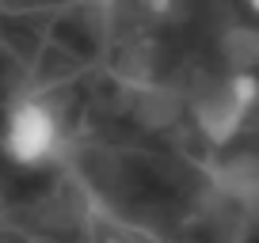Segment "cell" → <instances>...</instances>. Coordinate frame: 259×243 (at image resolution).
<instances>
[{"mask_svg": "<svg viewBox=\"0 0 259 243\" xmlns=\"http://www.w3.org/2000/svg\"><path fill=\"white\" fill-rule=\"evenodd\" d=\"M57 145H61V126H57L54 110L38 99H23L8 110L4 130H0V152L16 167H42L54 160Z\"/></svg>", "mask_w": 259, "mask_h": 243, "instance_id": "cell-1", "label": "cell"}, {"mask_svg": "<svg viewBox=\"0 0 259 243\" xmlns=\"http://www.w3.org/2000/svg\"><path fill=\"white\" fill-rule=\"evenodd\" d=\"M255 103H259V76L248 73V69H240V73H233L218 91L198 99L194 122H198V130H202V137L210 141V145H229V141L240 133L244 118H248V110Z\"/></svg>", "mask_w": 259, "mask_h": 243, "instance_id": "cell-2", "label": "cell"}, {"mask_svg": "<svg viewBox=\"0 0 259 243\" xmlns=\"http://www.w3.org/2000/svg\"><path fill=\"white\" fill-rule=\"evenodd\" d=\"M244 4H248V12H255V16H259V0H244Z\"/></svg>", "mask_w": 259, "mask_h": 243, "instance_id": "cell-3", "label": "cell"}]
</instances>
